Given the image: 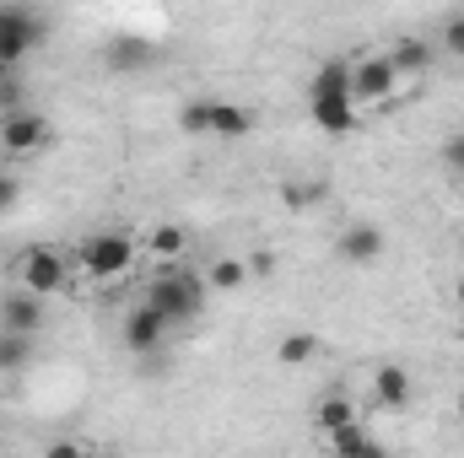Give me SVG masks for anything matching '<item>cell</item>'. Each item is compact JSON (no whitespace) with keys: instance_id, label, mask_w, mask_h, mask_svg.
I'll return each mask as SVG.
<instances>
[{"instance_id":"cell-15","label":"cell","mask_w":464,"mask_h":458,"mask_svg":"<svg viewBox=\"0 0 464 458\" xmlns=\"http://www.w3.org/2000/svg\"><path fill=\"white\" fill-rule=\"evenodd\" d=\"M248 129H254V114H248L243 103H217V98H211V135L237 140V135H248Z\"/></svg>"},{"instance_id":"cell-5","label":"cell","mask_w":464,"mask_h":458,"mask_svg":"<svg viewBox=\"0 0 464 458\" xmlns=\"http://www.w3.org/2000/svg\"><path fill=\"white\" fill-rule=\"evenodd\" d=\"M16 281H22V291L27 297H60L65 291V259H60V248H27L22 259H16Z\"/></svg>"},{"instance_id":"cell-18","label":"cell","mask_w":464,"mask_h":458,"mask_svg":"<svg viewBox=\"0 0 464 458\" xmlns=\"http://www.w3.org/2000/svg\"><path fill=\"white\" fill-rule=\"evenodd\" d=\"M189 248V232L173 227V222H162V227H151V237H146V253H157V259H179Z\"/></svg>"},{"instance_id":"cell-14","label":"cell","mask_w":464,"mask_h":458,"mask_svg":"<svg viewBox=\"0 0 464 458\" xmlns=\"http://www.w3.org/2000/svg\"><path fill=\"white\" fill-rule=\"evenodd\" d=\"M103 60H109L114 71H140V65H151V60H157V49H151L146 38H114V43L103 49Z\"/></svg>"},{"instance_id":"cell-3","label":"cell","mask_w":464,"mask_h":458,"mask_svg":"<svg viewBox=\"0 0 464 458\" xmlns=\"http://www.w3.org/2000/svg\"><path fill=\"white\" fill-rule=\"evenodd\" d=\"M44 33H49V16L38 11V5H0V60L5 65H16L22 54H33L38 43H44Z\"/></svg>"},{"instance_id":"cell-19","label":"cell","mask_w":464,"mask_h":458,"mask_svg":"<svg viewBox=\"0 0 464 458\" xmlns=\"http://www.w3.org/2000/svg\"><path fill=\"white\" fill-rule=\"evenodd\" d=\"M243 281H248V264H243V259H217V264L206 270V286H211V291H237Z\"/></svg>"},{"instance_id":"cell-31","label":"cell","mask_w":464,"mask_h":458,"mask_svg":"<svg viewBox=\"0 0 464 458\" xmlns=\"http://www.w3.org/2000/svg\"><path fill=\"white\" fill-rule=\"evenodd\" d=\"M459 313H464V281H459Z\"/></svg>"},{"instance_id":"cell-30","label":"cell","mask_w":464,"mask_h":458,"mask_svg":"<svg viewBox=\"0 0 464 458\" xmlns=\"http://www.w3.org/2000/svg\"><path fill=\"white\" fill-rule=\"evenodd\" d=\"M362 458H389V453H383V448H378V443H367V453H362Z\"/></svg>"},{"instance_id":"cell-9","label":"cell","mask_w":464,"mask_h":458,"mask_svg":"<svg viewBox=\"0 0 464 458\" xmlns=\"http://www.w3.org/2000/svg\"><path fill=\"white\" fill-rule=\"evenodd\" d=\"M168 329H173V324L140 302V308H130V319H124V350H135V356H151L157 345L168 340Z\"/></svg>"},{"instance_id":"cell-21","label":"cell","mask_w":464,"mask_h":458,"mask_svg":"<svg viewBox=\"0 0 464 458\" xmlns=\"http://www.w3.org/2000/svg\"><path fill=\"white\" fill-rule=\"evenodd\" d=\"M367 443H372V437H367V432H362V421H356V426H346V432H335V437H330V453H335V458H362V453H367Z\"/></svg>"},{"instance_id":"cell-1","label":"cell","mask_w":464,"mask_h":458,"mask_svg":"<svg viewBox=\"0 0 464 458\" xmlns=\"http://www.w3.org/2000/svg\"><path fill=\"white\" fill-rule=\"evenodd\" d=\"M308 114L324 135H351L356 129V98H351V60H330L308 81Z\"/></svg>"},{"instance_id":"cell-2","label":"cell","mask_w":464,"mask_h":458,"mask_svg":"<svg viewBox=\"0 0 464 458\" xmlns=\"http://www.w3.org/2000/svg\"><path fill=\"white\" fill-rule=\"evenodd\" d=\"M151 313H162L168 324H189L200 308H206V281L195 275V270H162L151 286H146V297H140Z\"/></svg>"},{"instance_id":"cell-23","label":"cell","mask_w":464,"mask_h":458,"mask_svg":"<svg viewBox=\"0 0 464 458\" xmlns=\"http://www.w3.org/2000/svg\"><path fill=\"white\" fill-rule=\"evenodd\" d=\"M443 43H449L454 60H464V11H454V16L443 22Z\"/></svg>"},{"instance_id":"cell-4","label":"cell","mask_w":464,"mask_h":458,"mask_svg":"<svg viewBox=\"0 0 464 458\" xmlns=\"http://www.w3.org/2000/svg\"><path fill=\"white\" fill-rule=\"evenodd\" d=\"M82 270L92 275V281H119L135 259H140V248H135V237L130 232H98V237H87L82 243Z\"/></svg>"},{"instance_id":"cell-12","label":"cell","mask_w":464,"mask_h":458,"mask_svg":"<svg viewBox=\"0 0 464 458\" xmlns=\"http://www.w3.org/2000/svg\"><path fill=\"white\" fill-rule=\"evenodd\" d=\"M432 43L427 38H394V49H389V65H394V76H421L427 65H432Z\"/></svg>"},{"instance_id":"cell-17","label":"cell","mask_w":464,"mask_h":458,"mask_svg":"<svg viewBox=\"0 0 464 458\" xmlns=\"http://www.w3.org/2000/svg\"><path fill=\"white\" fill-rule=\"evenodd\" d=\"M324 178H292L286 189H281V200H286V211H314V205H324Z\"/></svg>"},{"instance_id":"cell-11","label":"cell","mask_w":464,"mask_h":458,"mask_svg":"<svg viewBox=\"0 0 464 458\" xmlns=\"http://www.w3.org/2000/svg\"><path fill=\"white\" fill-rule=\"evenodd\" d=\"M372 399H378L383 410H405V405H411V372H405L400 361H383V367L372 372Z\"/></svg>"},{"instance_id":"cell-32","label":"cell","mask_w":464,"mask_h":458,"mask_svg":"<svg viewBox=\"0 0 464 458\" xmlns=\"http://www.w3.org/2000/svg\"><path fill=\"white\" fill-rule=\"evenodd\" d=\"M459 415H464V394H459Z\"/></svg>"},{"instance_id":"cell-28","label":"cell","mask_w":464,"mask_h":458,"mask_svg":"<svg viewBox=\"0 0 464 458\" xmlns=\"http://www.w3.org/2000/svg\"><path fill=\"white\" fill-rule=\"evenodd\" d=\"M44 458H87V453H82L76 443H49V453H44Z\"/></svg>"},{"instance_id":"cell-26","label":"cell","mask_w":464,"mask_h":458,"mask_svg":"<svg viewBox=\"0 0 464 458\" xmlns=\"http://www.w3.org/2000/svg\"><path fill=\"white\" fill-rule=\"evenodd\" d=\"M22 200V178L16 173H0V211H11Z\"/></svg>"},{"instance_id":"cell-27","label":"cell","mask_w":464,"mask_h":458,"mask_svg":"<svg viewBox=\"0 0 464 458\" xmlns=\"http://www.w3.org/2000/svg\"><path fill=\"white\" fill-rule=\"evenodd\" d=\"M243 264H248V275H270V270H276V253H270V248H254Z\"/></svg>"},{"instance_id":"cell-10","label":"cell","mask_w":464,"mask_h":458,"mask_svg":"<svg viewBox=\"0 0 464 458\" xmlns=\"http://www.w3.org/2000/svg\"><path fill=\"white\" fill-rule=\"evenodd\" d=\"M0 329H5V335H27V340H33V335L44 329V302H38V297H27V291H11V297L0 302Z\"/></svg>"},{"instance_id":"cell-24","label":"cell","mask_w":464,"mask_h":458,"mask_svg":"<svg viewBox=\"0 0 464 458\" xmlns=\"http://www.w3.org/2000/svg\"><path fill=\"white\" fill-rule=\"evenodd\" d=\"M443 162H449V173L464 178V129H454V135L443 140Z\"/></svg>"},{"instance_id":"cell-16","label":"cell","mask_w":464,"mask_h":458,"mask_svg":"<svg viewBox=\"0 0 464 458\" xmlns=\"http://www.w3.org/2000/svg\"><path fill=\"white\" fill-rule=\"evenodd\" d=\"M319 356V335H308V329H292V335H281V345H276V361L281 367H308Z\"/></svg>"},{"instance_id":"cell-7","label":"cell","mask_w":464,"mask_h":458,"mask_svg":"<svg viewBox=\"0 0 464 458\" xmlns=\"http://www.w3.org/2000/svg\"><path fill=\"white\" fill-rule=\"evenodd\" d=\"M383 248H389V237L378 222H351L341 237H335V259L351 264V270H362V264H378L383 259Z\"/></svg>"},{"instance_id":"cell-25","label":"cell","mask_w":464,"mask_h":458,"mask_svg":"<svg viewBox=\"0 0 464 458\" xmlns=\"http://www.w3.org/2000/svg\"><path fill=\"white\" fill-rule=\"evenodd\" d=\"M11 114H22V81L0 87V119H11Z\"/></svg>"},{"instance_id":"cell-6","label":"cell","mask_w":464,"mask_h":458,"mask_svg":"<svg viewBox=\"0 0 464 458\" xmlns=\"http://www.w3.org/2000/svg\"><path fill=\"white\" fill-rule=\"evenodd\" d=\"M394 92H400V76H394L389 54H362V60H351V98H356V109H362V103H389Z\"/></svg>"},{"instance_id":"cell-29","label":"cell","mask_w":464,"mask_h":458,"mask_svg":"<svg viewBox=\"0 0 464 458\" xmlns=\"http://www.w3.org/2000/svg\"><path fill=\"white\" fill-rule=\"evenodd\" d=\"M5 81H16V65H5V60H0V87H5Z\"/></svg>"},{"instance_id":"cell-20","label":"cell","mask_w":464,"mask_h":458,"mask_svg":"<svg viewBox=\"0 0 464 458\" xmlns=\"http://www.w3.org/2000/svg\"><path fill=\"white\" fill-rule=\"evenodd\" d=\"M33 361V340L27 335H5L0 329V372H22Z\"/></svg>"},{"instance_id":"cell-13","label":"cell","mask_w":464,"mask_h":458,"mask_svg":"<svg viewBox=\"0 0 464 458\" xmlns=\"http://www.w3.org/2000/svg\"><path fill=\"white\" fill-rule=\"evenodd\" d=\"M314 426H319L324 437L346 432V426H356V405H351L346 394H330V399H319V405H314Z\"/></svg>"},{"instance_id":"cell-22","label":"cell","mask_w":464,"mask_h":458,"mask_svg":"<svg viewBox=\"0 0 464 458\" xmlns=\"http://www.w3.org/2000/svg\"><path fill=\"white\" fill-rule=\"evenodd\" d=\"M179 124H184L189 135H211V98H195V103H184Z\"/></svg>"},{"instance_id":"cell-8","label":"cell","mask_w":464,"mask_h":458,"mask_svg":"<svg viewBox=\"0 0 464 458\" xmlns=\"http://www.w3.org/2000/svg\"><path fill=\"white\" fill-rule=\"evenodd\" d=\"M49 140V119L33 114V109H22V114L0 119V151H11V157H27V151H38Z\"/></svg>"}]
</instances>
